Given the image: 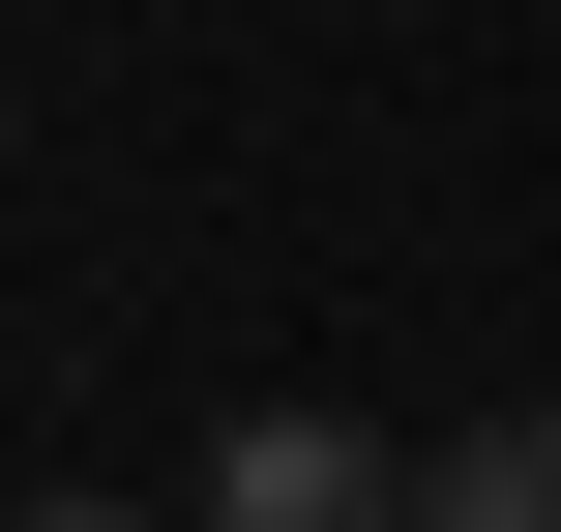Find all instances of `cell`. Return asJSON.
Listing matches in <instances>:
<instances>
[{
    "mask_svg": "<svg viewBox=\"0 0 561 532\" xmlns=\"http://www.w3.org/2000/svg\"><path fill=\"white\" fill-rule=\"evenodd\" d=\"M444 444H385V415H237L207 444V532H414Z\"/></svg>",
    "mask_w": 561,
    "mask_h": 532,
    "instance_id": "1",
    "label": "cell"
},
{
    "mask_svg": "<svg viewBox=\"0 0 561 532\" xmlns=\"http://www.w3.org/2000/svg\"><path fill=\"white\" fill-rule=\"evenodd\" d=\"M414 532H561V415H473V444L414 474Z\"/></svg>",
    "mask_w": 561,
    "mask_h": 532,
    "instance_id": "2",
    "label": "cell"
},
{
    "mask_svg": "<svg viewBox=\"0 0 561 532\" xmlns=\"http://www.w3.org/2000/svg\"><path fill=\"white\" fill-rule=\"evenodd\" d=\"M30 532H148V503H30Z\"/></svg>",
    "mask_w": 561,
    "mask_h": 532,
    "instance_id": "3",
    "label": "cell"
}]
</instances>
